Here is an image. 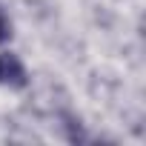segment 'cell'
Segmentation results:
<instances>
[{"label":"cell","instance_id":"cell-1","mask_svg":"<svg viewBox=\"0 0 146 146\" xmlns=\"http://www.w3.org/2000/svg\"><path fill=\"white\" fill-rule=\"evenodd\" d=\"M29 83L26 78V69L20 63L17 54H0V86H9V89H23Z\"/></svg>","mask_w":146,"mask_h":146},{"label":"cell","instance_id":"cell-2","mask_svg":"<svg viewBox=\"0 0 146 146\" xmlns=\"http://www.w3.org/2000/svg\"><path fill=\"white\" fill-rule=\"evenodd\" d=\"M12 37V23H9V17L3 15V9H0V43H6Z\"/></svg>","mask_w":146,"mask_h":146}]
</instances>
